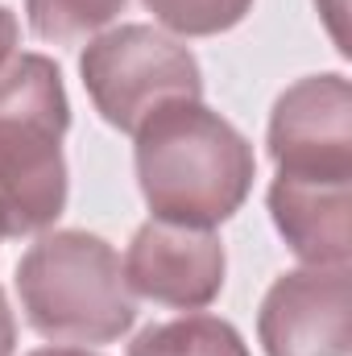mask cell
<instances>
[{
	"instance_id": "obj_8",
	"label": "cell",
	"mask_w": 352,
	"mask_h": 356,
	"mask_svg": "<svg viewBox=\"0 0 352 356\" xmlns=\"http://www.w3.org/2000/svg\"><path fill=\"white\" fill-rule=\"evenodd\" d=\"M269 211L290 253L307 266H349L352 253V182L278 175Z\"/></svg>"
},
{
	"instance_id": "obj_13",
	"label": "cell",
	"mask_w": 352,
	"mask_h": 356,
	"mask_svg": "<svg viewBox=\"0 0 352 356\" xmlns=\"http://www.w3.org/2000/svg\"><path fill=\"white\" fill-rule=\"evenodd\" d=\"M13 340H17V327H13V311H8L4 290H0V356H13Z\"/></svg>"
},
{
	"instance_id": "obj_1",
	"label": "cell",
	"mask_w": 352,
	"mask_h": 356,
	"mask_svg": "<svg viewBox=\"0 0 352 356\" xmlns=\"http://www.w3.org/2000/svg\"><path fill=\"white\" fill-rule=\"evenodd\" d=\"M137 137V182L154 220L211 228L228 220L253 186L249 141L199 99L154 108Z\"/></svg>"
},
{
	"instance_id": "obj_10",
	"label": "cell",
	"mask_w": 352,
	"mask_h": 356,
	"mask_svg": "<svg viewBox=\"0 0 352 356\" xmlns=\"http://www.w3.org/2000/svg\"><path fill=\"white\" fill-rule=\"evenodd\" d=\"M129 0H25L29 25L46 42H79L125 13Z\"/></svg>"
},
{
	"instance_id": "obj_9",
	"label": "cell",
	"mask_w": 352,
	"mask_h": 356,
	"mask_svg": "<svg viewBox=\"0 0 352 356\" xmlns=\"http://www.w3.org/2000/svg\"><path fill=\"white\" fill-rule=\"evenodd\" d=\"M129 356H249L241 332L216 315H182L170 323L145 327Z\"/></svg>"
},
{
	"instance_id": "obj_11",
	"label": "cell",
	"mask_w": 352,
	"mask_h": 356,
	"mask_svg": "<svg viewBox=\"0 0 352 356\" xmlns=\"http://www.w3.org/2000/svg\"><path fill=\"white\" fill-rule=\"evenodd\" d=\"M249 4L253 0H145L158 25H166L170 33H182V38L224 33L249 13Z\"/></svg>"
},
{
	"instance_id": "obj_6",
	"label": "cell",
	"mask_w": 352,
	"mask_h": 356,
	"mask_svg": "<svg viewBox=\"0 0 352 356\" xmlns=\"http://www.w3.org/2000/svg\"><path fill=\"white\" fill-rule=\"evenodd\" d=\"M257 332H262V344L269 356H349V266H307L282 273L265 294Z\"/></svg>"
},
{
	"instance_id": "obj_3",
	"label": "cell",
	"mask_w": 352,
	"mask_h": 356,
	"mask_svg": "<svg viewBox=\"0 0 352 356\" xmlns=\"http://www.w3.org/2000/svg\"><path fill=\"white\" fill-rule=\"evenodd\" d=\"M17 290L29 327L54 344H108L137 319L120 257L91 232L38 236L17 266Z\"/></svg>"
},
{
	"instance_id": "obj_14",
	"label": "cell",
	"mask_w": 352,
	"mask_h": 356,
	"mask_svg": "<svg viewBox=\"0 0 352 356\" xmlns=\"http://www.w3.org/2000/svg\"><path fill=\"white\" fill-rule=\"evenodd\" d=\"M29 356H95L88 348H42V353H29Z\"/></svg>"
},
{
	"instance_id": "obj_7",
	"label": "cell",
	"mask_w": 352,
	"mask_h": 356,
	"mask_svg": "<svg viewBox=\"0 0 352 356\" xmlns=\"http://www.w3.org/2000/svg\"><path fill=\"white\" fill-rule=\"evenodd\" d=\"M125 282L133 294L150 302L199 311L224 286V245L211 228L150 220L137 228L129 245Z\"/></svg>"
},
{
	"instance_id": "obj_5",
	"label": "cell",
	"mask_w": 352,
	"mask_h": 356,
	"mask_svg": "<svg viewBox=\"0 0 352 356\" xmlns=\"http://www.w3.org/2000/svg\"><path fill=\"white\" fill-rule=\"evenodd\" d=\"M269 158L286 178L352 182V88L344 75H311L278 95Z\"/></svg>"
},
{
	"instance_id": "obj_4",
	"label": "cell",
	"mask_w": 352,
	"mask_h": 356,
	"mask_svg": "<svg viewBox=\"0 0 352 356\" xmlns=\"http://www.w3.org/2000/svg\"><path fill=\"white\" fill-rule=\"evenodd\" d=\"M79 71L99 116L120 133H137L154 108L170 99H199L203 91L195 54L154 25L99 33L83 50Z\"/></svg>"
},
{
	"instance_id": "obj_2",
	"label": "cell",
	"mask_w": 352,
	"mask_h": 356,
	"mask_svg": "<svg viewBox=\"0 0 352 356\" xmlns=\"http://www.w3.org/2000/svg\"><path fill=\"white\" fill-rule=\"evenodd\" d=\"M67 124L58 67L42 54H13L0 67V236H33L63 216Z\"/></svg>"
},
{
	"instance_id": "obj_12",
	"label": "cell",
	"mask_w": 352,
	"mask_h": 356,
	"mask_svg": "<svg viewBox=\"0 0 352 356\" xmlns=\"http://www.w3.org/2000/svg\"><path fill=\"white\" fill-rule=\"evenodd\" d=\"M13 46H17V17L0 4V67L13 58Z\"/></svg>"
}]
</instances>
